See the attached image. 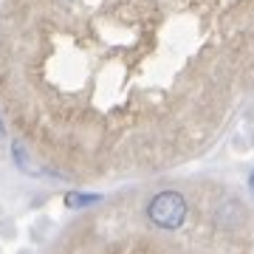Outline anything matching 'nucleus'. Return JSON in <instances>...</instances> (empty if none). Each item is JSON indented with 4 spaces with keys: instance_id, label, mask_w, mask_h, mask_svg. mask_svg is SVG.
Listing matches in <instances>:
<instances>
[{
    "instance_id": "f03ea898",
    "label": "nucleus",
    "mask_w": 254,
    "mask_h": 254,
    "mask_svg": "<svg viewBox=\"0 0 254 254\" xmlns=\"http://www.w3.org/2000/svg\"><path fill=\"white\" fill-rule=\"evenodd\" d=\"M93 200L96 198H88V195H68V198H65V203H68V206H88V203H93Z\"/></svg>"
},
{
    "instance_id": "7ed1b4c3",
    "label": "nucleus",
    "mask_w": 254,
    "mask_h": 254,
    "mask_svg": "<svg viewBox=\"0 0 254 254\" xmlns=\"http://www.w3.org/2000/svg\"><path fill=\"white\" fill-rule=\"evenodd\" d=\"M249 190H252V195H254V170H252V175H249Z\"/></svg>"
},
{
    "instance_id": "f257e3e1",
    "label": "nucleus",
    "mask_w": 254,
    "mask_h": 254,
    "mask_svg": "<svg viewBox=\"0 0 254 254\" xmlns=\"http://www.w3.org/2000/svg\"><path fill=\"white\" fill-rule=\"evenodd\" d=\"M147 215L158 229H178L187 220V200L181 192H158L147 203Z\"/></svg>"
},
{
    "instance_id": "20e7f679",
    "label": "nucleus",
    "mask_w": 254,
    "mask_h": 254,
    "mask_svg": "<svg viewBox=\"0 0 254 254\" xmlns=\"http://www.w3.org/2000/svg\"><path fill=\"white\" fill-rule=\"evenodd\" d=\"M6 136V130H3V122H0V138Z\"/></svg>"
}]
</instances>
